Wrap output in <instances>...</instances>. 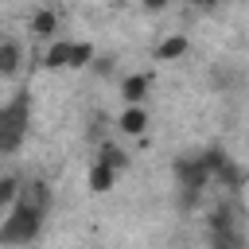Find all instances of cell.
<instances>
[{"mask_svg": "<svg viewBox=\"0 0 249 249\" xmlns=\"http://www.w3.org/2000/svg\"><path fill=\"white\" fill-rule=\"evenodd\" d=\"M226 230H241V218H237L233 202H218L206 218V233H226Z\"/></svg>", "mask_w": 249, "mask_h": 249, "instance_id": "9c48e42d", "label": "cell"}, {"mask_svg": "<svg viewBox=\"0 0 249 249\" xmlns=\"http://www.w3.org/2000/svg\"><path fill=\"white\" fill-rule=\"evenodd\" d=\"M51 183L47 179H27L19 187V198L12 202V210L0 218V245H31L51 214Z\"/></svg>", "mask_w": 249, "mask_h": 249, "instance_id": "6da1fadb", "label": "cell"}, {"mask_svg": "<svg viewBox=\"0 0 249 249\" xmlns=\"http://www.w3.org/2000/svg\"><path fill=\"white\" fill-rule=\"evenodd\" d=\"M19 70H23V43L0 39V78H16Z\"/></svg>", "mask_w": 249, "mask_h": 249, "instance_id": "30bf717a", "label": "cell"}, {"mask_svg": "<svg viewBox=\"0 0 249 249\" xmlns=\"http://www.w3.org/2000/svg\"><path fill=\"white\" fill-rule=\"evenodd\" d=\"M93 58H97L93 43H82V39H74V51H70V70H86V66H93Z\"/></svg>", "mask_w": 249, "mask_h": 249, "instance_id": "9a60e30c", "label": "cell"}, {"mask_svg": "<svg viewBox=\"0 0 249 249\" xmlns=\"http://www.w3.org/2000/svg\"><path fill=\"white\" fill-rule=\"evenodd\" d=\"M163 8H167L163 0H144V12H163Z\"/></svg>", "mask_w": 249, "mask_h": 249, "instance_id": "ac0fdd59", "label": "cell"}, {"mask_svg": "<svg viewBox=\"0 0 249 249\" xmlns=\"http://www.w3.org/2000/svg\"><path fill=\"white\" fill-rule=\"evenodd\" d=\"M171 171H175L179 202H187V206H195V202H198V195L214 183V179H210V167L202 163V152H183V156H175Z\"/></svg>", "mask_w": 249, "mask_h": 249, "instance_id": "3957f363", "label": "cell"}, {"mask_svg": "<svg viewBox=\"0 0 249 249\" xmlns=\"http://www.w3.org/2000/svg\"><path fill=\"white\" fill-rule=\"evenodd\" d=\"M19 187H23V179H19V175H8V171L0 175V214H8V210H12V202L19 198Z\"/></svg>", "mask_w": 249, "mask_h": 249, "instance_id": "5bb4252c", "label": "cell"}, {"mask_svg": "<svg viewBox=\"0 0 249 249\" xmlns=\"http://www.w3.org/2000/svg\"><path fill=\"white\" fill-rule=\"evenodd\" d=\"M93 163H105L109 171H117V175H121V171H128V152H124L117 140H101V144H97V152H93Z\"/></svg>", "mask_w": 249, "mask_h": 249, "instance_id": "ba28073f", "label": "cell"}, {"mask_svg": "<svg viewBox=\"0 0 249 249\" xmlns=\"http://www.w3.org/2000/svg\"><path fill=\"white\" fill-rule=\"evenodd\" d=\"M121 97H124V105H144V101L152 97V74H148V70L124 74V78H121Z\"/></svg>", "mask_w": 249, "mask_h": 249, "instance_id": "5b68a950", "label": "cell"}, {"mask_svg": "<svg viewBox=\"0 0 249 249\" xmlns=\"http://www.w3.org/2000/svg\"><path fill=\"white\" fill-rule=\"evenodd\" d=\"M113 62H117V58H113V54H97V58H93V66H89V70H93V74H97V78H109V74H113V70H117V66H113Z\"/></svg>", "mask_w": 249, "mask_h": 249, "instance_id": "e0dca14e", "label": "cell"}, {"mask_svg": "<svg viewBox=\"0 0 249 249\" xmlns=\"http://www.w3.org/2000/svg\"><path fill=\"white\" fill-rule=\"evenodd\" d=\"M187 51H191V39H187L183 31H171V35H163V39L156 43L152 58H156V62H179Z\"/></svg>", "mask_w": 249, "mask_h": 249, "instance_id": "52a82bcc", "label": "cell"}, {"mask_svg": "<svg viewBox=\"0 0 249 249\" xmlns=\"http://www.w3.org/2000/svg\"><path fill=\"white\" fill-rule=\"evenodd\" d=\"M148 124H152L148 105H124V109L117 113V132H121V136H144Z\"/></svg>", "mask_w": 249, "mask_h": 249, "instance_id": "8992f818", "label": "cell"}, {"mask_svg": "<svg viewBox=\"0 0 249 249\" xmlns=\"http://www.w3.org/2000/svg\"><path fill=\"white\" fill-rule=\"evenodd\" d=\"M214 183H218V187H226V191H241V187L249 183V171H245L237 160H230V163H222V171L214 175Z\"/></svg>", "mask_w": 249, "mask_h": 249, "instance_id": "4fadbf2b", "label": "cell"}, {"mask_svg": "<svg viewBox=\"0 0 249 249\" xmlns=\"http://www.w3.org/2000/svg\"><path fill=\"white\" fill-rule=\"evenodd\" d=\"M70 51H74V39H54V43H47V51H43V70H70Z\"/></svg>", "mask_w": 249, "mask_h": 249, "instance_id": "8fae6325", "label": "cell"}, {"mask_svg": "<svg viewBox=\"0 0 249 249\" xmlns=\"http://www.w3.org/2000/svg\"><path fill=\"white\" fill-rule=\"evenodd\" d=\"M31 132V93L19 89L0 105V156H16Z\"/></svg>", "mask_w": 249, "mask_h": 249, "instance_id": "7a4b0ae2", "label": "cell"}, {"mask_svg": "<svg viewBox=\"0 0 249 249\" xmlns=\"http://www.w3.org/2000/svg\"><path fill=\"white\" fill-rule=\"evenodd\" d=\"M86 187H89L93 195H109V191L117 187V171H109L105 163H89V171H86Z\"/></svg>", "mask_w": 249, "mask_h": 249, "instance_id": "7c38bea8", "label": "cell"}, {"mask_svg": "<svg viewBox=\"0 0 249 249\" xmlns=\"http://www.w3.org/2000/svg\"><path fill=\"white\" fill-rule=\"evenodd\" d=\"M27 31H31V39L54 43V39H58V12H54V8H35V12L27 16Z\"/></svg>", "mask_w": 249, "mask_h": 249, "instance_id": "277c9868", "label": "cell"}, {"mask_svg": "<svg viewBox=\"0 0 249 249\" xmlns=\"http://www.w3.org/2000/svg\"><path fill=\"white\" fill-rule=\"evenodd\" d=\"M210 249H245V233H241V230L210 233Z\"/></svg>", "mask_w": 249, "mask_h": 249, "instance_id": "2e32d148", "label": "cell"}]
</instances>
